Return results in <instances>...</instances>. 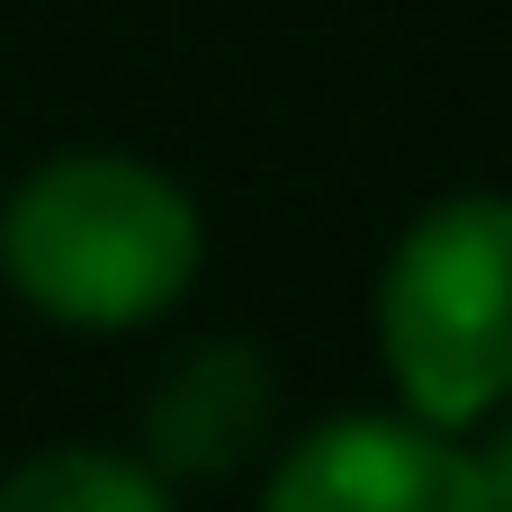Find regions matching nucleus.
I'll list each match as a JSON object with an SVG mask.
<instances>
[{"label": "nucleus", "instance_id": "obj_1", "mask_svg": "<svg viewBox=\"0 0 512 512\" xmlns=\"http://www.w3.org/2000/svg\"><path fill=\"white\" fill-rule=\"evenodd\" d=\"M207 261L198 207L135 153H54L0 207V279L72 333H135L189 297Z\"/></svg>", "mask_w": 512, "mask_h": 512}, {"label": "nucleus", "instance_id": "obj_2", "mask_svg": "<svg viewBox=\"0 0 512 512\" xmlns=\"http://www.w3.org/2000/svg\"><path fill=\"white\" fill-rule=\"evenodd\" d=\"M378 360L405 414L441 432L512 405V198L459 189L396 234L378 270Z\"/></svg>", "mask_w": 512, "mask_h": 512}, {"label": "nucleus", "instance_id": "obj_3", "mask_svg": "<svg viewBox=\"0 0 512 512\" xmlns=\"http://www.w3.org/2000/svg\"><path fill=\"white\" fill-rule=\"evenodd\" d=\"M261 512H486V477L423 414H333L270 468Z\"/></svg>", "mask_w": 512, "mask_h": 512}, {"label": "nucleus", "instance_id": "obj_4", "mask_svg": "<svg viewBox=\"0 0 512 512\" xmlns=\"http://www.w3.org/2000/svg\"><path fill=\"white\" fill-rule=\"evenodd\" d=\"M279 414V378L252 342H189L144 396V459L162 477H234Z\"/></svg>", "mask_w": 512, "mask_h": 512}, {"label": "nucleus", "instance_id": "obj_5", "mask_svg": "<svg viewBox=\"0 0 512 512\" xmlns=\"http://www.w3.org/2000/svg\"><path fill=\"white\" fill-rule=\"evenodd\" d=\"M0 512H180L171 477L135 450H36L0 477Z\"/></svg>", "mask_w": 512, "mask_h": 512}, {"label": "nucleus", "instance_id": "obj_6", "mask_svg": "<svg viewBox=\"0 0 512 512\" xmlns=\"http://www.w3.org/2000/svg\"><path fill=\"white\" fill-rule=\"evenodd\" d=\"M504 414V405H495ZM477 477H486V512H512V414H504V432H495V450L477 459Z\"/></svg>", "mask_w": 512, "mask_h": 512}]
</instances>
